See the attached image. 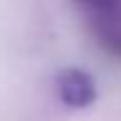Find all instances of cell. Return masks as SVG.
<instances>
[{
	"mask_svg": "<svg viewBox=\"0 0 121 121\" xmlns=\"http://www.w3.org/2000/svg\"><path fill=\"white\" fill-rule=\"evenodd\" d=\"M90 18L97 42L108 53L121 55V0H74Z\"/></svg>",
	"mask_w": 121,
	"mask_h": 121,
	"instance_id": "6da1fadb",
	"label": "cell"
},
{
	"mask_svg": "<svg viewBox=\"0 0 121 121\" xmlns=\"http://www.w3.org/2000/svg\"><path fill=\"white\" fill-rule=\"evenodd\" d=\"M55 92L69 108H87L97 97L95 79L82 69H63L55 79Z\"/></svg>",
	"mask_w": 121,
	"mask_h": 121,
	"instance_id": "7a4b0ae2",
	"label": "cell"
}]
</instances>
